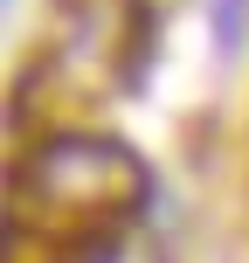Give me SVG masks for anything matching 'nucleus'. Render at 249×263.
Wrapping results in <instances>:
<instances>
[{"label":"nucleus","mask_w":249,"mask_h":263,"mask_svg":"<svg viewBox=\"0 0 249 263\" xmlns=\"http://www.w3.org/2000/svg\"><path fill=\"white\" fill-rule=\"evenodd\" d=\"M21 187L35 194V208L55 229L90 242V229H118V222H131L145 208L152 173H145V159L131 145L104 139V132H63V139H49L35 153Z\"/></svg>","instance_id":"obj_1"}]
</instances>
